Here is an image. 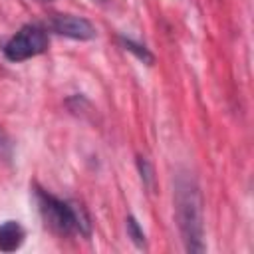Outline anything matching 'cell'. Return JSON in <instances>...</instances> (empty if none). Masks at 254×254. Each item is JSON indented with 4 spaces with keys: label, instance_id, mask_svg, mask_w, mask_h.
Here are the masks:
<instances>
[{
    "label": "cell",
    "instance_id": "6da1fadb",
    "mask_svg": "<svg viewBox=\"0 0 254 254\" xmlns=\"http://www.w3.org/2000/svg\"><path fill=\"white\" fill-rule=\"evenodd\" d=\"M175 218L187 252H204L202 224V194L196 179L190 173L175 177Z\"/></svg>",
    "mask_w": 254,
    "mask_h": 254
},
{
    "label": "cell",
    "instance_id": "7a4b0ae2",
    "mask_svg": "<svg viewBox=\"0 0 254 254\" xmlns=\"http://www.w3.org/2000/svg\"><path fill=\"white\" fill-rule=\"evenodd\" d=\"M36 200H38V208H40V214H42L46 226H50L56 234H60V236H71V234L89 236L91 224L81 206H77L69 200H62L44 189H36Z\"/></svg>",
    "mask_w": 254,
    "mask_h": 254
},
{
    "label": "cell",
    "instance_id": "3957f363",
    "mask_svg": "<svg viewBox=\"0 0 254 254\" xmlns=\"http://www.w3.org/2000/svg\"><path fill=\"white\" fill-rule=\"evenodd\" d=\"M48 32L40 24H26L22 26L6 44H4V56L10 62H24L30 58H36L48 50Z\"/></svg>",
    "mask_w": 254,
    "mask_h": 254
},
{
    "label": "cell",
    "instance_id": "277c9868",
    "mask_svg": "<svg viewBox=\"0 0 254 254\" xmlns=\"http://www.w3.org/2000/svg\"><path fill=\"white\" fill-rule=\"evenodd\" d=\"M50 28L65 38L71 40H91L95 38V28L93 24L83 18V16H73V14H54L50 18Z\"/></svg>",
    "mask_w": 254,
    "mask_h": 254
},
{
    "label": "cell",
    "instance_id": "5b68a950",
    "mask_svg": "<svg viewBox=\"0 0 254 254\" xmlns=\"http://www.w3.org/2000/svg\"><path fill=\"white\" fill-rule=\"evenodd\" d=\"M26 238V232L20 222L16 220H6L0 224V250L2 252H14L22 246Z\"/></svg>",
    "mask_w": 254,
    "mask_h": 254
},
{
    "label": "cell",
    "instance_id": "8992f818",
    "mask_svg": "<svg viewBox=\"0 0 254 254\" xmlns=\"http://www.w3.org/2000/svg\"><path fill=\"white\" fill-rule=\"evenodd\" d=\"M119 44L123 46V50H127V52H131L139 62H143V64H147V65H151L153 62H155V58H153V54L145 48V46H141V44H137L135 40H131V38H125V36H119Z\"/></svg>",
    "mask_w": 254,
    "mask_h": 254
},
{
    "label": "cell",
    "instance_id": "52a82bcc",
    "mask_svg": "<svg viewBox=\"0 0 254 254\" xmlns=\"http://www.w3.org/2000/svg\"><path fill=\"white\" fill-rule=\"evenodd\" d=\"M125 222H127V234H129V238L135 242L137 248H143L145 246V232L139 226V222L135 220V216H127Z\"/></svg>",
    "mask_w": 254,
    "mask_h": 254
},
{
    "label": "cell",
    "instance_id": "ba28073f",
    "mask_svg": "<svg viewBox=\"0 0 254 254\" xmlns=\"http://www.w3.org/2000/svg\"><path fill=\"white\" fill-rule=\"evenodd\" d=\"M137 165H139L141 177H143V179H145V183L149 185V183H151V167H149V163H147L143 157H139V159H137Z\"/></svg>",
    "mask_w": 254,
    "mask_h": 254
},
{
    "label": "cell",
    "instance_id": "9c48e42d",
    "mask_svg": "<svg viewBox=\"0 0 254 254\" xmlns=\"http://www.w3.org/2000/svg\"><path fill=\"white\" fill-rule=\"evenodd\" d=\"M8 147H10L8 137H6V135H4V131L0 129V153H8Z\"/></svg>",
    "mask_w": 254,
    "mask_h": 254
},
{
    "label": "cell",
    "instance_id": "30bf717a",
    "mask_svg": "<svg viewBox=\"0 0 254 254\" xmlns=\"http://www.w3.org/2000/svg\"><path fill=\"white\" fill-rule=\"evenodd\" d=\"M40 2H52V0H40Z\"/></svg>",
    "mask_w": 254,
    "mask_h": 254
},
{
    "label": "cell",
    "instance_id": "8fae6325",
    "mask_svg": "<svg viewBox=\"0 0 254 254\" xmlns=\"http://www.w3.org/2000/svg\"><path fill=\"white\" fill-rule=\"evenodd\" d=\"M97 2H105V0H97Z\"/></svg>",
    "mask_w": 254,
    "mask_h": 254
}]
</instances>
